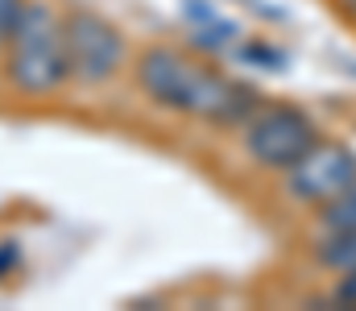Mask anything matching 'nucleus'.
I'll return each mask as SVG.
<instances>
[{
	"label": "nucleus",
	"mask_w": 356,
	"mask_h": 311,
	"mask_svg": "<svg viewBox=\"0 0 356 311\" xmlns=\"http://www.w3.org/2000/svg\"><path fill=\"white\" fill-rule=\"evenodd\" d=\"M133 83L141 88V96L149 104L203 120V125H216V129L241 125L261 104L249 83L207 67L203 58L175 50V46H145L133 58Z\"/></svg>",
	"instance_id": "1"
},
{
	"label": "nucleus",
	"mask_w": 356,
	"mask_h": 311,
	"mask_svg": "<svg viewBox=\"0 0 356 311\" xmlns=\"http://www.w3.org/2000/svg\"><path fill=\"white\" fill-rule=\"evenodd\" d=\"M0 71L4 83L25 100H50L71 88L63 13L46 0H21L13 29L0 46Z\"/></svg>",
	"instance_id": "2"
},
{
	"label": "nucleus",
	"mask_w": 356,
	"mask_h": 311,
	"mask_svg": "<svg viewBox=\"0 0 356 311\" xmlns=\"http://www.w3.org/2000/svg\"><path fill=\"white\" fill-rule=\"evenodd\" d=\"M67 29V67L75 88H108L124 63H129V38L116 21H108L95 8H67L63 13Z\"/></svg>",
	"instance_id": "3"
},
{
	"label": "nucleus",
	"mask_w": 356,
	"mask_h": 311,
	"mask_svg": "<svg viewBox=\"0 0 356 311\" xmlns=\"http://www.w3.org/2000/svg\"><path fill=\"white\" fill-rule=\"evenodd\" d=\"M315 141H323L319 125L294 104H257L241 120V150L266 170L294 166Z\"/></svg>",
	"instance_id": "4"
},
{
	"label": "nucleus",
	"mask_w": 356,
	"mask_h": 311,
	"mask_svg": "<svg viewBox=\"0 0 356 311\" xmlns=\"http://www.w3.org/2000/svg\"><path fill=\"white\" fill-rule=\"evenodd\" d=\"M282 183L290 200L319 207L356 183V154L340 141H315L294 166L282 170Z\"/></svg>",
	"instance_id": "5"
},
{
	"label": "nucleus",
	"mask_w": 356,
	"mask_h": 311,
	"mask_svg": "<svg viewBox=\"0 0 356 311\" xmlns=\"http://www.w3.org/2000/svg\"><path fill=\"white\" fill-rule=\"evenodd\" d=\"M315 262L323 270H332L336 278L353 274L356 270V232H323V241L315 245Z\"/></svg>",
	"instance_id": "6"
},
{
	"label": "nucleus",
	"mask_w": 356,
	"mask_h": 311,
	"mask_svg": "<svg viewBox=\"0 0 356 311\" xmlns=\"http://www.w3.org/2000/svg\"><path fill=\"white\" fill-rule=\"evenodd\" d=\"M319 228L323 232H356V183L336 200L319 204Z\"/></svg>",
	"instance_id": "7"
},
{
	"label": "nucleus",
	"mask_w": 356,
	"mask_h": 311,
	"mask_svg": "<svg viewBox=\"0 0 356 311\" xmlns=\"http://www.w3.org/2000/svg\"><path fill=\"white\" fill-rule=\"evenodd\" d=\"M336 303L356 308V270L353 274H340V282H336Z\"/></svg>",
	"instance_id": "8"
},
{
	"label": "nucleus",
	"mask_w": 356,
	"mask_h": 311,
	"mask_svg": "<svg viewBox=\"0 0 356 311\" xmlns=\"http://www.w3.org/2000/svg\"><path fill=\"white\" fill-rule=\"evenodd\" d=\"M17 8H21V0H0V46H4V38H8V29H13Z\"/></svg>",
	"instance_id": "9"
},
{
	"label": "nucleus",
	"mask_w": 356,
	"mask_h": 311,
	"mask_svg": "<svg viewBox=\"0 0 356 311\" xmlns=\"http://www.w3.org/2000/svg\"><path fill=\"white\" fill-rule=\"evenodd\" d=\"M336 8H340V17H344V21H353V25H356V0H336Z\"/></svg>",
	"instance_id": "10"
}]
</instances>
